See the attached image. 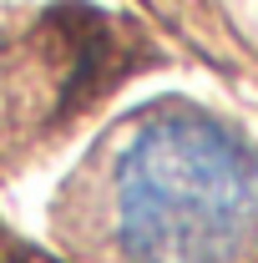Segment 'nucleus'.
Segmentation results:
<instances>
[{
  "mask_svg": "<svg viewBox=\"0 0 258 263\" xmlns=\"http://www.w3.org/2000/svg\"><path fill=\"white\" fill-rule=\"evenodd\" d=\"M132 263H243L258 248V152L202 111L142 122L117 162Z\"/></svg>",
  "mask_w": 258,
  "mask_h": 263,
  "instance_id": "1",
  "label": "nucleus"
}]
</instances>
